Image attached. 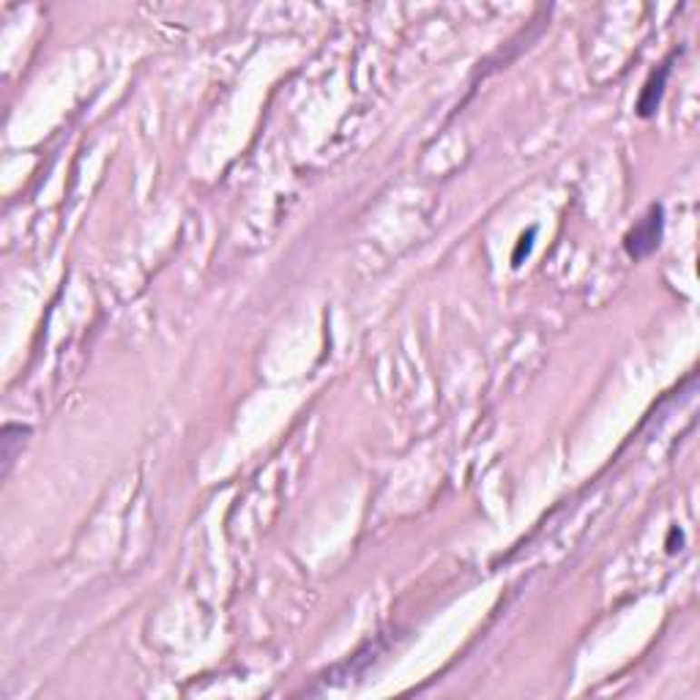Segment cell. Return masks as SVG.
Returning <instances> with one entry per match:
<instances>
[{"label":"cell","instance_id":"6da1fadb","mask_svg":"<svg viewBox=\"0 0 700 700\" xmlns=\"http://www.w3.org/2000/svg\"><path fill=\"white\" fill-rule=\"evenodd\" d=\"M662 239V205H654L626 236V252L632 258H646L659 247Z\"/></svg>","mask_w":700,"mask_h":700},{"label":"cell","instance_id":"7a4b0ae2","mask_svg":"<svg viewBox=\"0 0 700 700\" xmlns=\"http://www.w3.org/2000/svg\"><path fill=\"white\" fill-rule=\"evenodd\" d=\"M667 72H670V66H667V64H662V69H659V77L654 74V77L648 80L646 91L640 94V102H637V113H640L643 118H651V115L656 113V107H659V99H662V85H665V77H667Z\"/></svg>","mask_w":700,"mask_h":700}]
</instances>
